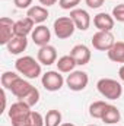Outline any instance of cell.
<instances>
[{
    "mask_svg": "<svg viewBox=\"0 0 124 126\" xmlns=\"http://www.w3.org/2000/svg\"><path fill=\"white\" fill-rule=\"evenodd\" d=\"M31 38L34 41V44H37L38 47L47 46V44H50V40H51V31H50V28H47L45 25L41 24V25L34 28Z\"/></svg>",
    "mask_w": 124,
    "mask_h": 126,
    "instance_id": "cell-14",
    "label": "cell"
},
{
    "mask_svg": "<svg viewBox=\"0 0 124 126\" xmlns=\"http://www.w3.org/2000/svg\"><path fill=\"white\" fill-rule=\"evenodd\" d=\"M13 3L18 9H26L28 10L32 4V0H13Z\"/></svg>",
    "mask_w": 124,
    "mask_h": 126,
    "instance_id": "cell-28",
    "label": "cell"
},
{
    "mask_svg": "<svg viewBox=\"0 0 124 126\" xmlns=\"http://www.w3.org/2000/svg\"><path fill=\"white\" fill-rule=\"evenodd\" d=\"M29 126H44V117L38 111H31V119H29Z\"/></svg>",
    "mask_w": 124,
    "mask_h": 126,
    "instance_id": "cell-25",
    "label": "cell"
},
{
    "mask_svg": "<svg viewBox=\"0 0 124 126\" xmlns=\"http://www.w3.org/2000/svg\"><path fill=\"white\" fill-rule=\"evenodd\" d=\"M31 107L25 104L24 101H16L9 109V119L12 122V126H29L31 119Z\"/></svg>",
    "mask_w": 124,
    "mask_h": 126,
    "instance_id": "cell-2",
    "label": "cell"
},
{
    "mask_svg": "<svg viewBox=\"0 0 124 126\" xmlns=\"http://www.w3.org/2000/svg\"><path fill=\"white\" fill-rule=\"evenodd\" d=\"M92 43L93 48L99 50V51H108L114 44H115V38L112 35V32L108 31H98L92 35Z\"/></svg>",
    "mask_w": 124,
    "mask_h": 126,
    "instance_id": "cell-7",
    "label": "cell"
},
{
    "mask_svg": "<svg viewBox=\"0 0 124 126\" xmlns=\"http://www.w3.org/2000/svg\"><path fill=\"white\" fill-rule=\"evenodd\" d=\"M44 7H50V6H53V4H56L59 0H38Z\"/></svg>",
    "mask_w": 124,
    "mask_h": 126,
    "instance_id": "cell-30",
    "label": "cell"
},
{
    "mask_svg": "<svg viewBox=\"0 0 124 126\" xmlns=\"http://www.w3.org/2000/svg\"><path fill=\"white\" fill-rule=\"evenodd\" d=\"M108 59L114 63H124V41H115V44L107 51Z\"/></svg>",
    "mask_w": 124,
    "mask_h": 126,
    "instance_id": "cell-19",
    "label": "cell"
},
{
    "mask_svg": "<svg viewBox=\"0 0 124 126\" xmlns=\"http://www.w3.org/2000/svg\"><path fill=\"white\" fill-rule=\"evenodd\" d=\"M19 76H21V75H18V72H12V70L3 72V75H1V87H3V90H10L12 84H13Z\"/></svg>",
    "mask_w": 124,
    "mask_h": 126,
    "instance_id": "cell-23",
    "label": "cell"
},
{
    "mask_svg": "<svg viewBox=\"0 0 124 126\" xmlns=\"http://www.w3.org/2000/svg\"><path fill=\"white\" fill-rule=\"evenodd\" d=\"M28 47V40L26 37H19V35H15L7 44H6V48L10 54H21L26 50Z\"/></svg>",
    "mask_w": 124,
    "mask_h": 126,
    "instance_id": "cell-15",
    "label": "cell"
},
{
    "mask_svg": "<svg viewBox=\"0 0 124 126\" xmlns=\"http://www.w3.org/2000/svg\"><path fill=\"white\" fill-rule=\"evenodd\" d=\"M62 113L56 109L48 110L47 114L44 116V126H60L62 125Z\"/></svg>",
    "mask_w": 124,
    "mask_h": 126,
    "instance_id": "cell-21",
    "label": "cell"
},
{
    "mask_svg": "<svg viewBox=\"0 0 124 126\" xmlns=\"http://www.w3.org/2000/svg\"><path fill=\"white\" fill-rule=\"evenodd\" d=\"M70 18H72V21L74 22L76 30L86 31V30L91 27V15H89L85 9L76 7V9L70 10Z\"/></svg>",
    "mask_w": 124,
    "mask_h": 126,
    "instance_id": "cell-8",
    "label": "cell"
},
{
    "mask_svg": "<svg viewBox=\"0 0 124 126\" xmlns=\"http://www.w3.org/2000/svg\"><path fill=\"white\" fill-rule=\"evenodd\" d=\"M107 106H108V103H105L102 100L93 101L89 106V116L93 117V119H102V114H104V110H105Z\"/></svg>",
    "mask_w": 124,
    "mask_h": 126,
    "instance_id": "cell-22",
    "label": "cell"
},
{
    "mask_svg": "<svg viewBox=\"0 0 124 126\" xmlns=\"http://www.w3.org/2000/svg\"><path fill=\"white\" fill-rule=\"evenodd\" d=\"M60 126H76V125H73V123H62Z\"/></svg>",
    "mask_w": 124,
    "mask_h": 126,
    "instance_id": "cell-32",
    "label": "cell"
},
{
    "mask_svg": "<svg viewBox=\"0 0 124 126\" xmlns=\"http://www.w3.org/2000/svg\"><path fill=\"white\" fill-rule=\"evenodd\" d=\"M114 24H115V19L112 18V15H110L107 12H101V13L93 16V25L98 31L111 32L114 28Z\"/></svg>",
    "mask_w": 124,
    "mask_h": 126,
    "instance_id": "cell-13",
    "label": "cell"
},
{
    "mask_svg": "<svg viewBox=\"0 0 124 126\" xmlns=\"http://www.w3.org/2000/svg\"><path fill=\"white\" fill-rule=\"evenodd\" d=\"M22 101H24L25 104H28L29 107H34V106L38 104V101H39V91H38L37 88H34V90H32L31 93L26 95Z\"/></svg>",
    "mask_w": 124,
    "mask_h": 126,
    "instance_id": "cell-24",
    "label": "cell"
},
{
    "mask_svg": "<svg viewBox=\"0 0 124 126\" xmlns=\"http://www.w3.org/2000/svg\"><path fill=\"white\" fill-rule=\"evenodd\" d=\"M88 84H89V76L83 70H73L66 78V85L69 87V90H72L74 93L83 91L88 87Z\"/></svg>",
    "mask_w": 124,
    "mask_h": 126,
    "instance_id": "cell-5",
    "label": "cell"
},
{
    "mask_svg": "<svg viewBox=\"0 0 124 126\" xmlns=\"http://www.w3.org/2000/svg\"><path fill=\"white\" fill-rule=\"evenodd\" d=\"M88 126H99V125H93V123H92V125H88Z\"/></svg>",
    "mask_w": 124,
    "mask_h": 126,
    "instance_id": "cell-33",
    "label": "cell"
},
{
    "mask_svg": "<svg viewBox=\"0 0 124 126\" xmlns=\"http://www.w3.org/2000/svg\"><path fill=\"white\" fill-rule=\"evenodd\" d=\"M34 88H35L34 85H31L28 81H25L22 76H19V78L12 84V87H10V90H9V91L15 95L19 101H22V100L29 94Z\"/></svg>",
    "mask_w": 124,
    "mask_h": 126,
    "instance_id": "cell-12",
    "label": "cell"
},
{
    "mask_svg": "<svg viewBox=\"0 0 124 126\" xmlns=\"http://www.w3.org/2000/svg\"><path fill=\"white\" fill-rule=\"evenodd\" d=\"M98 93L107 100H118L123 95V87L117 79L112 78H101L96 82Z\"/></svg>",
    "mask_w": 124,
    "mask_h": 126,
    "instance_id": "cell-3",
    "label": "cell"
},
{
    "mask_svg": "<svg viewBox=\"0 0 124 126\" xmlns=\"http://www.w3.org/2000/svg\"><path fill=\"white\" fill-rule=\"evenodd\" d=\"M34 27H35V22L32 21L31 18H22L19 21L15 22V35H19V37H28L29 34H32L34 31Z\"/></svg>",
    "mask_w": 124,
    "mask_h": 126,
    "instance_id": "cell-17",
    "label": "cell"
},
{
    "mask_svg": "<svg viewBox=\"0 0 124 126\" xmlns=\"http://www.w3.org/2000/svg\"><path fill=\"white\" fill-rule=\"evenodd\" d=\"M13 37H15V22L7 16L0 18V44L6 46Z\"/></svg>",
    "mask_w": 124,
    "mask_h": 126,
    "instance_id": "cell-11",
    "label": "cell"
},
{
    "mask_svg": "<svg viewBox=\"0 0 124 126\" xmlns=\"http://www.w3.org/2000/svg\"><path fill=\"white\" fill-rule=\"evenodd\" d=\"M118 76H120V79L124 82V64L120 67V69H118Z\"/></svg>",
    "mask_w": 124,
    "mask_h": 126,
    "instance_id": "cell-31",
    "label": "cell"
},
{
    "mask_svg": "<svg viewBox=\"0 0 124 126\" xmlns=\"http://www.w3.org/2000/svg\"><path fill=\"white\" fill-rule=\"evenodd\" d=\"M80 3V0H59L60 7L64 10H73L77 7V4Z\"/></svg>",
    "mask_w": 124,
    "mask_h": 126,
    "instance_id": "cell-26",
    "label": "cell"
},
{
    "mask_svg": "<svg viewBox=\"0 0 124 126\" xmlns=\"http://www.w3.org/2000/svg\"><path fill=\"white\" fill-rule=\"evenodd\" d=\"M57 70L62 72V73H70L74 70V67L77 66L74 59L70 56V54H66V56H62L59 60H57Z\"/></svg>",
    "mask_w": 124,
    "mask_h": 126,
    "instance_id": "cell-20",
    "label": "cell"
},
{
    "mask_svg": "<svg viewBox=\"0 0 124 126\" xmlns=\"http://www.w3.org/2000/svg\"><path fill=\"white\" fill-rule=\"evenodd\" d=\"M112 18L115 21H118V22H124V3L117 4L112 9Z\"/></svg>",
    "mask_w": 124,
    "mask_h": 126,
    "instance_id": "cell-27",
    "label": "cell"
},
{
    "mask_svg": "<svg viewBox=\"0 0 124 126\" xmlns=\"http://www.w3.org/2000/svg\"><path fill=\"white\" fill-rule=\"evenodd\" d=\"M104 1H105V0H85V3L88 4V7H91V9H98V7H101V6L104 4Z\"/></svg>",
    "mask_w": 124,
    "mask_h": 126,
    "instance_id": "cell-29",
    "label": "cell"
},
{
    "mask_svg": "<svg viewBox=\"0 0 124 126\" xmlns=\"http://www.w3.org/2000/svg\"><path fill=\"white\" fill-rule=\"evenodd\" d=\"M64 82H66V81H64V78H63L62 72H59V70H48V72H45V73L42 75V78H41L42 87H44L47 91H50V93L60 91Z\"/></svg>",
    "mask_w": 124,
    "mask_h": 126,
    "instance_id": "cell-6",
    "label": "cell"
},
{
    "mask_svg": "<svg viewBox=\"0 0 124 126\" xmlns=\"http://www.w3.org/2000/svg\"><path fill=\"white\" fill-rule=\"evenodd\" d=\"M15 69L19 75L28 79H35L41 75V63L32 56H22L15 62Z\"/></svg>",
    "mask_w": 124,
    "mask_h": 126,
    "instance_id": "cell-1",
    "label": "cell"
},
{
    "mask_svg": "<svg viewBox=\"0 0 124 126\" xmlns=\"http://www.w3.org/2000/svg\"><path fill=\"white\" fill-rule=\"evenodd\" d=\"M74 30H76V25H74V22L72 21L70 16H60L53 24V31H54L56 37L59 40L70 38L74 34Z\"/></svg>",
    "mask_w": 124,
    "mask_h": 126,
    "instance_id": "cell-4",
    "label": "cell"
},
{
    "mask_svg": "<svg viewBox=\"0 0 124 126\" xmlns=\"http://www.w3.org/2000/svg\"><path fill=\"white\" fill-rule=\"evenodd\" d=\"M70 56L74 59L76 64L79 66H85L91 62V57H92V53H91V48L85 44H76L72 50H70Z\"/></svg>",
    "mask_w": 124,
    "mask_h": 126,
    "instance_id": "cell-9",
    "label": "cell"
},
{
    "mask_svg": "<svg viewBox=\"0 0 124 126\" xmlns=\"http://www.w3.org/2000/svg\"><path fill=\"white\" fill-rule=\"evenodd\" d=\"M120 119H121L120 110H118L115 106L108 104V106L105 107V110H104V114H102V119H101V120H102L104 123H107V125H115V123L120 122Z\"/></svg>",
    "mask_w": 124,
    "mask_h": 126,
    "instance_id": "cell-18",
    "label": "cell"
},
{
    "mask_svg": "<svg viewBox=\"0 0 124 126\" xmlns=\"http://www.w3.org/2000/svg\"><path fill=\"white\" fill-rule=\"evenodd\" d=\"M26 16L31 18L35 24H42L48 19L50 13H48V9L44 7V6H31L28 10H26Z\"/></svg>",
    "mask_w": 124,
    "mask_h": 126,
    "instance_id": "cell-16",
    "label": "cell"
},
{
    "mask_svg": "<svg viewBox=\"0 0 124 126\" xmlns=\"http://www.w3.org/2000/svg\"><path fill=\"white\" fill-rule=\"evenodd\" d=\"M37 60L41 63V64H45V66H51L54 63H57V50L54 46H42L39 47L38 53H37Z\"/></svg>",
    "mask_w": 124,
    "mask_h": 126,
    "instance_id": "cell-10",
    "label": "cell"
}]
</instances>
